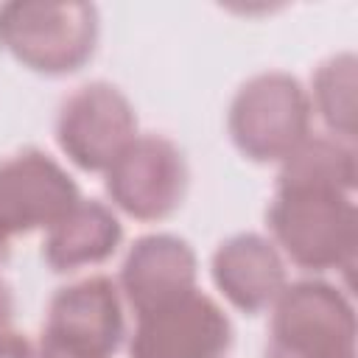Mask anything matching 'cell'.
Returning <instances> with one entry per match:
<instances>
[{"label": "cell", "mask_w": 358, "mask_h": 358, "mask_svg": "<svg viewBox=\"0 0 358 358\" xmlns=\"http://www.w3.org/2000/svg\"><path fill=\"white\" fill-rule=\"evenodd\" d=\"M313 106L308 90L282 70L246 78L232 95L227 131L235 148L252 162H282L310 137Z\"/></svg>", "instance_id": "3957f363"}, {"label": "cell", "mask_w": 358, "mask_h": 358, "mask_svg": "<svg viewBox=\"0 0 358 358\" xmlns=\"http://www.w3.org/2000/svg\"><path fill=\"white\" fill-rule=\"evenodd\" d=\"M129 358H224L232 347V322L199 288L134 313Z\"/></svg>", "instance_id": "52a82bcc"}, {"label": "cell", "mask_w": 358, "mask_h": 358, "mask_svg": "<svg viewBox=\"0 0 358 358\" xmlns=\"http://www.w3.org/2000/svg\"><path fill=\"white\" fill-rule=\"evenodd\" d=\"M120 241L123 224L115 210L98 199H78L53 227L45 229L42 257L59 274L78 271L109 260Z\"/></svg>", "instance_id": "7c38bea8"}, {"label": "cell", "mask_w": 358, "mask_h": 358, "mask_svg": "<svg viewBox=\"0 0 358 358\" xmlns=\"http://www.w3.org/2000/svg\"><path fill=\"white\" fill-rule=\"evenodd\" d=\"M355 176L358 171L352 143L338 140L333 134H310L280 162L277 185H310L352 193Z\"/></svg>", "instance_id": "4fadbf2b"}, {"label": "cell", "mask_w": 358, "mask_h": 358, "mask_svg": "<svg viewBox=\"0 0 358 358\" xmlns=\"http://www.w3.org/2000/svg\"><path fill=\"white\" fill-rule=\"evenodd\" d=\"M103 176L109 201L137 221L173 215L187 193L185 154L165 134H137Z\"/></svg>", "instance_id": "5b68a950"}, {"label": "cell", "mask_w": 358, "mask_h": 358, "mask_svg": "<svg viewBox=\"0 0 358 358\" xmlns=\"http://www.w3.org/2000/svg\"><path fill=\"white\" fill-rule=\"evenodd\" d=\"M199 263L193 246L171 232L137 238L120 266L117 288L134 313L162 305L196 288Z\"/></svg>", "instance_id": "30bf717a"}, {"label": "cell", "mask_w": 358, "mask_h": 358, "mask_svg": "<svg viewBox=\"0 0 358 358\" xmlns=\"http://www.w3.org/2000/svg\"><path fill=\"white\" fill-rule=\"evenodd\" d=\"M11 313H14V299H11V288L6 285V280H0V336H3L6 330H8Z\"/></svg>", "instance_id": "2e32d148"}, {"label": "cell", "mask_w": 358, "mask_h": 358, "mask_svg": "<svg viewBox=\"0 0 358 358\" xmlns=\"http://www.w3.org/2000/svg\"><path fill=\"white\" fill-rule=\"evenodd\" d=\"M95 45L98 8L92 3L11 0L0 6V48L34 73H76L92 59Z\"/></svg>", "instance_id": "7a4b0ae2"}, {"label": "cell", "mask_w": 358, "mask_h": 358, "mask_svg": "<svg viewBox=\"0 0 358 358\" xmlns=\"http://www.w3.org/2000/svg\"><path fill=\"white\" fill-rule=\"evenodd\" d=\"M126 336L123 299L117 282L103 274L59 288L48 302L42 341L84 358H112Z\"/></svg>", "instance_id": "ba28073f"}, {"label": "cell", "mask_w": 358, "mask_h": 358, "mask_svg": "<svg viewBox=\"0 0 358 358\" xmlns=\"http://www.w3.org/2000/svg\"><path fill=\"white\" fill-rule=\"evenodd\" d=\"M8 252H11V238H8V232L0 227V263L8 257Z\"/></svg>", "instance_id": "e0dca14e"}, {"label": "cell", "mask_w": 358, "mask_h": 358, "mask_svg": "<svg viewBox=\"0 0 358 358\" xmlns=\"http://www.w3.org/2000/svg\"><path fill=\"white\" fill-rule=\"evenodd\" d=\"M0 358H36V350L22 333L6 330L0 336Z\"/></svg>", "instance_id": "9a60e30c"}, {"label": "cell", "mask_w": 358, "mask_h": 358, "mask_svg": "<svg viewBox=\"0 0 358 358\" xmlns=\"http://www.w3.org/2000/svg\"><path fill=\"white\" fill-rule=\"evenodd\" d=\"M355 56L336 53L324 59L310 78V106L322 117V123L330 129L333 137L352 143L355 140Z\"/></svg>", "instance_id": "5bb4252c"}, {"label": "cell", "mask_w": 358, "mask_h": 358, "mask_svg": "<svg viewBox=\"0 0 358 358\" xmlns=\"http://www.w3.org/2000/svg\"><path fill=\"white\" fill-rule=\"evenodd\" d=\"M266 358H355V310L327 280H296L271 305Z\"/></svg>", "instance_id": "277c9868"}, {"label": "cell", "mask_w": 358, "mask_h": 358, "mask_svg": "<svg viewBox=\"0 0 358 358\" xmlns=\"http://www.w3.org/2000/svg\"><path fill=\"white\" fill-rule=\"evenodd\" d=\"M271 243L305 271H350L358 246L352 193L310 185H277L266 210Z\"/></svg>", "instance_id": "6da1fadb"}, {"label": "cell", "mask_w": 358, "mask_h": 358, "mask_svg": "<svg viewBox=\"0 0 358 358\" xmlns=\"http://www.w3.org/2000/svg\"><path fill=\"white\" fill-rule=\"evenodd\" d=\"M137 137L131 101L109 81H90L73 90L56 115V143L81 171H106Z\"/></svg>", "instance_id": "8992f818"}, {"label": "cell", "mask_w": 358, "mask_h": 358, "mask_svg": "<svg viewBox=\"0 0 358 358\" xmlns=\"http://www.w3.org/2000/svg\"><path fill=\"white\" fill-rule=\"evenodd\" d=\"M78 199L76 179L50 154L22 148L0 159V227L8 238L53 227Z\"/></svg>", "instance_id": "9c48e42d"}, {"label": "cell", "mask_w": 358, "mask_h": 358, "mask_svg": "<svg viewBox=\"0 0 358 358\" xmlns=\"http://www.w3.org/2000/svg\"><path fill=\"white\" fill-rule=\"evenodd\" d=\"M210 268L215 288L232 308L243 313H260L271 308L288 285L280 249L257 232H238L218 243Z\"/></svg>", "instance_id": "8fae6325"}]
</instances>
